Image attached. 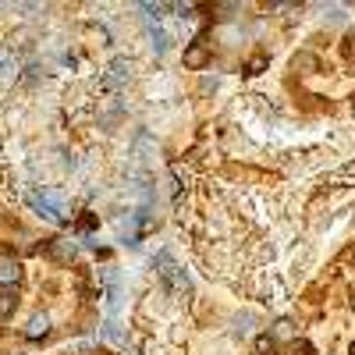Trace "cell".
Returning a JSON list of instances; mask_svg holds the SVG:
<instances>
[{
	"label": "cell",
	"instance_id": "cell-5",
	"mask_svg": "<svg viewBox=\"0 0 355 355\" xmlns=\"http://www.w3.org/2000/svg\"><path fill=\"white\" fill-rule=\"evenodd\" d=\"M46 334H50V316H46V313H36L33 320L25 323V338H28V341H40V338H46Z\"/></svg>",
	"mask_w": 355,
	"mask_h": 355
},
{
	"label": "cell",
	"instance_id": "cell-8",
	"mask_svg": "<svg viewBox=\"0 0 355 355\" xmlns=\"http://www.w3.org/2000/svg\"><path fill=\"white\" fill-rule=\"evenodd\" d=\"M274 338H277V341H291V338H295V323H291V320H277V323H274Z\"/></svg>",
	"mask_w": 355,
	"mask_h": 355
},
{
	"label": "cell",
	"instance_id": "cell-4",
	"mask_svg": "<svg viewBox=\"0 0 355 355\" xmlns=\"http://www.w3.org/2000/svg\"><path fill=\"white\" fill-rule=\"evenodd\" d=\"M21 281V263L15 256H0V288H15Z\"/></svg>",
	"mask_w": 355,
	"mask_h": 355
},
{
	"label": "cell",
	"instance_id": "cell-2",
	"mask_svg": "<svg viewBox=\"0 0 355 355\" xmlns=\"http://www.w3.org/2000/svg\"><path fill=\"white\" fill-rule=\"evenodd\" d=\"M206 64H210V46H206V43L185 46V68H189V71H202Z\"/></svg>",
	"mask_w": 355,
	"mask_h": 355
},
{
	"label": "cell",
	"instance_id": "cell-10",
	"mask_svg": "<svg viewBox=\"0 0 355 355\" xmlns=\"http://www.w3.org/2000/svg\"><path fill=\"white\" fill-rule=\"evenodd\" d=\"M263 68H266V57H263V53H256V57H249V64H245V71H249V75H259Z\"/></svg>",
	"mask_w": 355,
	"mask_h": 355
},
{
	"label": "cell",
	"instance_id": "cell-3",
	"mask_svg": "<svg viewBox=\"0 0 355 355\" xmlns=\"http://www.w3.org/2000/svg\"><path fill=\"white\" fill-rule=\"evenodd\" d=\"M46 256L57 259V263H71V259L78 256V245H75L71 239H53V242L46 245Z\"/></svg>",
	"mask_w": 355,
	"mask_h": 355
},
{
	"label": "cell",
	"instance_id": "cell-9",
	"mask_svg": "<svg viewBox=\"0 0 355 355\" xmlns=\"http://www.w3.org/2000/svg\"><path fill=\"white\" fill-rule=\"evenodd\" d=\"M110 71H114V78H117V82L132 78V64H128V61H114V64H110Z\"/></svg>",
	"mask_w": 355,
	"mask_h": 355
},
{
	"label": "cell",
	"instance_id": "cell-7",
	"mask_svg": "<svg viewBox=\"0 0 355 355\" xmlns=\"http://www.w3.org/2000/svg\"><path fill=\"white\" fill-rule=\"evenodd\" d=\"M15 302H18V299H15V291H11V288H0V320L15 313Z\"/></svg>",
	"mask_w": 355,
	"mask_h": 355
},
{
	"label": "cell",
	"instance_id": "cell-11",
	"mask_svg": "<svg viewBox=\"0 0 355 355\" xmlns=\"http://www.w3.org/2000/svg\"><path fill=\"white\" fill-rule=\"evenodd\" d=\"M352 110H355V96H352Z\"/></svg>",
	"mask_w": 355,
	"mask_h": 355
},
{
	"label": "cell",
	"instance_id": "cell-6",
	"mask_svg": "<svg viewBox=\"0 0 355 355\" xmlns=\"http://www.w3.org/2000/svg\"><path fill=\"white\" fill-rule=\"evenodd\" d=\"M291 68H295V71H302V75H313V71L320 68V61H316L313 53H295V61H291Z\"/></svg>",
	"mask_w": 355,
	"mask_h": 355
},
{
	"label": "cell",
	"instance_id": "cell-1",
	"mask_svg": "<svg viewBox=\"0 0 355 355\" xmlns=\"http://www.w3.org/2000/svg\"><path fill=\"white\" fill-rule=\"evenodd\" d=\"M28 206L40 214V217H46V220H53V224H64L68 217H71V210H68V202L57 196V192H28Z\"/></svg>",
	"mask_w": 355,
	"mask_h": 355
}]
</instances>
